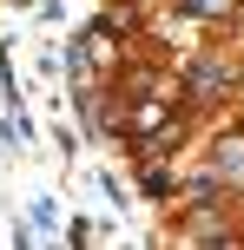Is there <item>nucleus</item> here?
Returning <instances> with one entry per match:
<instances>
[{
    "label": "nucleus",
    "instance_id": "obj_1",
    "mask_svg": "<svg viewBox=\"0 0 244 250\" xmlns=\"http://www.w3.org/2000/svg\"><path fill=\"white\" fill-rule=\"evenodd\" d=\"M158 125H165V105L158 99H145L139 112H132V132H158Z\"/></svg>",
    "mask_w": 244,
    "mask_h": 250
}]
</instances>
